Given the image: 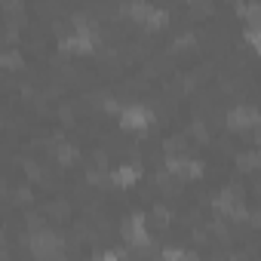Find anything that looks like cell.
I'll return each instance as SVG.
<instances>
[{
    "label": "cell",
    "mask_w": 261,
    "mask_h": 261,
    "mask_svg": "<svg viewBox=\"0 0 261 261\" xmlns=\"http://www.w3.org/2000/svg\"><path fill=\"white\" fill-rule=\"evenodd\" d=\"M230 123H233V126H252V123H255V111H252V108H237V111L230 114Z\"/></svg>",
    "instance_id": "1"
}]
</instances>
